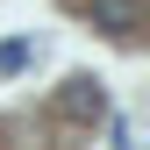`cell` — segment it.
<instances>
[{
    "label": "cell",
    "instance_id": "cell-1",
    "mask_svg": "<svg viewBox=\"0 0 150 150\" xmlns=\"http://www.w3.org/2000/svg\"><path fill=\"white\" fill-rule=\"evenodd\" d=\"M57 122H71V129L107 122V86H100V79H64V86H57Z\"/></svg>",
    "mask_w": 150,
    "mask_h": 150
},
{
    "label": "cell",
    "instance_id": "cell-3",
    "mask_svg": "<svg viewBox=\"0 0 150 150\" xmlns=\"http://www.w3.org/2000/svg\"><path fill=\"white\" fill-rule=\"evenodd\" d=\"M36 57V43H29V36H14V43H0V71H22Z\"/></svg>",
    "mask_w": 150,
    "mask_h": 150
},
{
    "label": "cell",
    "instance_id": "cell-2",
    "mask_svg": "<svg viewBox=\"0 0 150 150\" xmlns=\"http://www.w3.org/2000/svg\"><path fill=\"white\" fill-rule=\"evenodd\" d=\"M86 14H93V29L115 36V43H129V36L143 29V0H86Z\"/></svg>",
    "mask_w": 150,
    "mask_h": 150
}]
</instances>
